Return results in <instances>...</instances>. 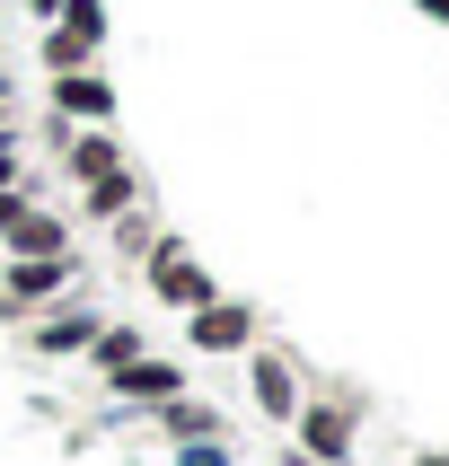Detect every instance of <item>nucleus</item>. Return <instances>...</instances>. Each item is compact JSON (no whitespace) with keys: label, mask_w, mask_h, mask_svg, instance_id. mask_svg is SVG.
Instances as JSON below:
<instances>
[{"label":"nucleus","mask_w":449,"mask_h":466,"mask_svg":"<svg viewBox=\"0 0 449 466\" xmlns=\"http://www.w3.org/2000/svg\"><path fill=\"white\" fill-rule=\"evenodd\" d=\"M0 141H18V97H0Z\"/></svg>","instance_id":"nucleus-19"},{"label":"nucleus","mask_w":449,"mask_h":466,"mask_svg":"<svg viewBox=\"0 0 449 466\" xmlns=\"http://www.w3.org/2000/svg\"><path fill=\"white\" fill-rule=\"evenodd\" d=\"M247 396H256V414H264V422H282V431H291V414H300L309 379H300V361H291V352L256 343V352H247Z\"/></svg>","instance_id":"nucleus-7"},{"label":"nucleus","mask_w":449,"mask_h":466,"mask_svg":"<svg viewBox=\"0 0 449 466\" xmlns=\"http://www.w3.org/2000/svg\"><path fill=\"white\" fill-rule=\"evenodd\" d=\"M106 45H115V18H106V0H62V18L36 35V62H45V79H53V71H97Z\"/></svg>","instance_id":"nucleus-2"},{"label":"nucleus","mask_w":449,"mask_h":466,"mask_svg":"<svg viewBox=\"0 0 449 466\" xmlns=\"http://www.w3.org/2000/svg\"><path fill=\"white\" fill-rule=\"evenodd\" d=\"M26 18H36V26H53V18H62V0H26Z\"/></svg>","instance_id":"nucleus-20"},{"label":"nucleus","mask_w":449,"mask_h":466,"mask_svg":"<svg viewBox=\"0 0 449 466\" xmlns=\"http://www.w3.org/2000/svg\"><path fill=\"white\" fill-rule=\"evenodd\" d=\"M150 422L168 431V441H230V422H220V405H203L194 388H185V396H168V405H150Z\"/></svg>","instance_id":"nucleus-12"},{"label":"nucleus","mask_w":449,"mask_h":466,"mask_svg":"<svg viewBox=\"0 0 449 466\" xmlns=\"http://www.w3.org/2000/svg\"><path fill=\"white\" fill-rule=\"evenodd\" d=\"M88 256L62 247V256H0V326H26V317H45L53 299H71Z\"/></svg>","instance_id":"nucleus-1"},{"label":"nucleus","mask_w":449,"mask_h":466,"mask_svg":"<svg viewBox=\"0 0 449 466\" xmlns=\"http://www.w3.org/2000/svg\"><path fill=\"white\" fill-rule=\"evenodd\" d=\"M0 97H9V71H0Z\"/></svg>","instance_id":"nucleus-22"},{"label":"nucleus","mask_w":449,"mask_h":466,"mask_svg":"<svg viewBox=\"0 0 449 466\" xmlns=\"http://www.w3.org/2000/svg\"><path fill=\"white\" fill-rule=\"evenodd\" d=\"M414 466H449V449H414Z\"/></svg>","instance_id":"nucleus-21"},{"label":"nucleus","mask_w":449,"mask_h":466,"mask_svg":"<svg viewBox=\"0 0 449 466\" xmlns=\"http://www.w3.org/2000/svg\"><path fill=\"white\" fill-rule=\"evenodd\" d=\"M97 326H106V309L71 290V299H53L45 317H26L18 335H26V352H36V361H79V352L97 343Z\"/></svg>","instance_id":"nucleus-6"},{"label":"nucleus","mask_w":449,"mask_h":466,"mask_svg":"<svg viewBox=\"0 0 449 466\" xmlns=\"http://www.w3.org/2000/svg\"><path fill=\"white\" fill-rule=\"evenodd\" d=\"M141 352H150V335H141V326H132V317H106V326H97V343H88V352H79V361H88V370H97V379H106V370H124V361H141Z\"/></svg>","instance_id":"nucleus-13"},{"label":"nucleus","mask_w":449,"mask_h":466,"mask_svg":"<svg viewBox=\"0 0 449 466\" xmlns=\"http://www.w3.org/2000/svg\"><path fill=\"white\" fill-rule=\"evenodd\" d=\"M62 247H71V220H62L53 203L18 211V220L0 229V256H62Z\"/></svg>","instance_id":"nucleus-11"},{"label":"nucleus","mask_w":449,"mask_h":466,"mask_svg":"<svg viewBox=\"0 0 449 466\" xmlns=\"http://www.w3.org/2000/svg\"><path fill=\"white\" fill-rule=\"evenodd\" d=\"M177 466H238L230 441H177Z\"/></svg>","instance_id":"nucleus-17"},{"label":"nucleus","mask_w":449,"mask_h":466,"mask_svg":"<svg viewBox=\"0 0 449 466\" xmlns=\"http://www.w3.org/2000/svg\"><path fill=\"white\" fill-rule=\"evenodd\" d=\"M26 177V150H18V141H0V185H18Z\"/></svg>","instance_id":"nucleus-18"},{"label":"nucleus","mask_w":449,"mask_h":466,"mask_svg":"<svg viewBox=\"0 0 449 466\" xmlns=\"http://www.w3.org/2000/svg\"><path fill=\"white\" fill-rule=\"evenodd\" d=\"M141 203V167H132V177H106V185H79V220H115V211H132Z\"/></svg>","instance_id":"nucleus-14"},{"label":"nucleus","mask_w":449,"mask_h":466,"mask_svg":"<svg viewBox=\"0 0 449 466\" xmlns=\"http://www.w3.org/2000/svg\"><path fill=\"white\" fill-rule=\"evenodd\" d=\"M106 238H115V256H150V238H158V211L150 203H132V211H115V220H106Z\"/></svg>","instance_id":"nucleus-15"},{"label":"nucleus","mask_w":449,"mask_h":466,"mask_svg":"<svg viewBox=\"0 0 449 466\" xmlns=\"http://www.w3.org/2000/svg\"><path fill=\"white\" fill-rule=\"evenodd\" d=\"M264 343V317L247 309V299H203V309H185V352H203V361H247Z\"/></svg>","instance_id":"nucleus-3"},{"label":"nucleus","mask_w":449,"mask_h":466,"mask_svg":"<svg viewBox=\"0 0 449 466\" xmlns=\"http://www.w3.org/2000/svg\"><path fill=\"white\" fill-rule=\"evenodd\" d=\"M291 441H300V466H352V396L309 388L291 414Z\"/></svg>","instance_id":"nucleus-5"},{"label":"nucleus","mask_w":449,"mask_h":466,"mask_svg":"<svg viewBox=\"0 0 449 466\" xmlns=\"http://www.w3.org/2000/svg\"><path fill=\"white\" fill-rule=\"evenodd\" d=\"M194 379H185V361H168V352H141V361H124V370H106V396L115 405H168V396H185Z\"/></svg>","instance_id":"nucleus-9"},{"label":"nucleus","mask_w":449,"mask_h":466,"mask_svg":"<svg viewBox=\"0 0 449 466\" xmlns=\"http://www.w3.org/2000/svg\"><path fill=\"white\" fill-rule=\"evenodd\" d=\"M62 177H71V185L132 177V150H124V132H115V124H97V132H62Z\"/></svg>","instance_id":"nucleus-10"},{"label":"nucleus","mask_w":449,"mask_h":466,"mask_svg":"<svg viewBox=\"0 0 449 466\" xmlns=\"http://www.w3.org/2000/svg\"><path fill=\"white\" fill-rule=\"evenodd\" d=\"M141 282H150L158 309H177V317H185V309H203V299H220V282L203 273V256H194L185 238H168V229L150 238V256H141Z\"/></svg>","instance_id":"nucleus-4"},{"label":"nucleus","mask_w":449,"mask_h":466,"mask_svg":"<svg viewBox=\"0 0 449 466\" xmlns=\"http://www.w3.org/2000/svg\"><path fill=\"white\" fill-rule=\"evenodd\" d=\"M45 106L62 115V132H97V124H115V79L106 71H53Z\"/></svg>","instance_id":"nucleus-8"},{"label":"nucleus","mask_w":449,"mask_h":466,"mask_svg":"<svg viewBox=\"0 0 449 466\" xmlns=\"http://www.w3.org/2000/svg\"><path fill=\"white\" fill-rule=\"evenodd\" d=\"M45 203V185L36 177H18V185H0V229H9V220H18V211H36Z\"/></svg>","instance_id":"nucleus-16"}]
</instances>
